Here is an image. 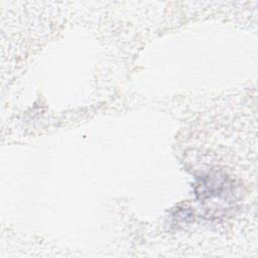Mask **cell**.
Returning a JSON list of instances; mask_svg holds the SVG:
<instances>
[{
  "mask_svg": "<svg viewBox=\"0 0 258 258\" xmlns=\"http://www.w3.org/2000/svg\"><path fill=\"white\" fill-rule=\"evenodd\" d=\"M231 183L227 176L220 172H213L201 178L197 185V196L201 203L210 204L211 208L217 206V201L225 202L231 194Z\"/></svg>",
  "mask_w": 258,
  "mask_h": 258,
  "instance_id": "cell-1",
  "label": "cell"
}]
</instances>
